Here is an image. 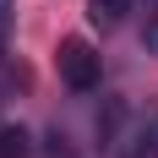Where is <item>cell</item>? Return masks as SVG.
I'll return each mask as SVG.
<instances>
[{
    "label": "cell",
    "mask_w": 158,
    "mask_h": 158,
    "mask_svg": "<svg viewBox=\"0 0 158 158\" xmlns=\"http://www.w3.org/2000/svg\"><path fill=\"white\" fill-rule=\"evenodd\" d=\"M131 6H136V0H87V22H93L98 33H114L131 16Z\"/></svg>",
    "instance_id": "7a4b0ae2"
},
{
    "label": "cell",
    "mask_w": 158,
    "mask_h": 158,
    "mask_svg": "<svg viewBox=\"0 0 158 158\" xmlns=\"http://www.w3.org/2000/svg\"><path fill=\"white\" fill-rule=\"evenodd\" d=\"M142 49L158 55V6H153V16H147V27H142Z\"/></svg>",
    "instance_id": "277c9868"
},
{
    "label": "cell",
    "mask_w": 158,
    "mask_h": 158,
    "mask_svg": "<svg viewBox=\"0 0 158 158\" xmlns=\"http://www.w3.org/2000/svg\"><path fill=\"white\" fill-rule=\"evenodd\" d=\"M55 65H60V82L71 87V93H93V87H98V71H104L87 38H65V44L55 49Z\"/></svg>",
    "instance_id": "6da1fadb"
},
{
    "label": "cell",
    "mask_w": 158,
    "mask_h": 158,
    "mask_svg": "<svg viewBox=\"0 0 158 158\" xmlns=\"http://www.w3.org/2000/svg\"><path fill=\"white\" fill-rule=\"evenodd\" d=\"M16 27V11H11V0H0V49H6V38H11Z\"/></svg>",
    "instance_id": "5b68a950"
},
{
    "label": "cell",
    "mask_w": 158,
    "mask_h": 158,
    "mask_svg": "<svg viewBox=\"0 0 158 158\" xmlns=\"http://www.w3.org/2000/svg\"><path fill=\"white\" fill-rule=\"evenodd\" d=\"M0 158H33V136L22 126H0Z\"/></svg>",
    "instance_id": "3957f363"
},
{
    "label": "cell",
    "mask_w": 158,
    "mask_h": 158,
    "mask_svg": "<svg viewBox=\"0 0 158 158\" xmlns=\"http://www.w3.org/2000/svg\"><path fill=\"white\" fill-rule=\"evenodd\" d=\"M44 158H77V153H71V147H65V136L55 131V136H49V147H44Z\"/></svg>",
    "instance_id": "8992f818"
}]
</instances>
